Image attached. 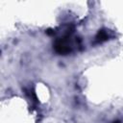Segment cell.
<instances>
[{"label": "cell", "instance_id": "cell-1", "mask_svg": "<svg viewBox=\"0 0 123 123\" xmlns=\"http://www.w3.org/2000/svg\"><path fill=\"white\" fill-rule=\"evenodd\" d=\"M108 38H109V34H108V32L106 30H100L97 33L96 37H95V40L98 43H101L103 41H106Z\"/></svg>", "mask_w": 123, "mask_h": 123}, {"label": "cell", "instance_id": "cell-2", "mask_svg": "<svg viewBox=\"0 0 123 123\" xmlns=\"http://www.w3.org/2000/svg\"><path fill=\"white\" fill-rule=\"evenodd\" d=\"M53 33H54V32H53V31H52V30H51V29H49V30H48V31H47V34H49V35H52V34H53Z\"/></svg>", "mask_w": 123, "mask_h": 123}, {"label": "cell", "instance_id": "cell-3", "mask_svg": "<svg viewBox=\"0 0 123 123\" xmlns=\"http://www.w3.org/2000/svg\"><path fill=\"white\" fill-rule=\"evenodd\" d=\"M113 123H120V122H119V121H114Z\"/></svg>", "mask_w": 123, "mask_h": 123}]
</instances>
